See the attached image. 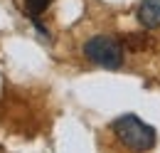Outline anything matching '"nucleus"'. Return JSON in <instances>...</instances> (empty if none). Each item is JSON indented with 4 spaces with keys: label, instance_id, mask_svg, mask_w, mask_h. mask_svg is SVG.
Instances as JSON below:
<instances>
[{
    "label": "nucleus",
    "instance_id": "2",
    "mask_svg": "<svg viewBox=\"0 0 160 153\" xmlns=\"http://www.w3.org/2000/svg\"><path fill=\"white\" fill-rule=\"evenodd\" d=\"M84 57L91 64L103 69H121L123 67V45L113 35H94L81 45Z\"/></svg>",
    "mask_w": 160,
    "mask_h": 153
},
{
    "label": "nucleus",
    "instance_id": "1",
    "mask_svg": "<svg viewBox=\"0 0 160 153\" xmlns=\"http://www.w3.org/2000/svg\"><path fill=\"white\" fill-rule=\"evenodd\" d=\"M111 131L118 138L121 146H126L128 151H133V153H148L155 146V141H158L155 129L136 114L118 116V119L111 124Z\"/></svg>",
    "mask_w": 160,
    "mask_h": 153
},
{
    "label": "nucleus",
    "instance_id": "3",
    "mask_svg": "<svg viewBox=\"0 0 160 153\" xmlns=\"http://www.w3.org/2000/svg\"><path fill=\"white\" fill-rule=\"evenodd\" d=\"M140 27L145 30H158L160 27V0H140L138 10H136Z\"/></svg>",
    "mask_w": 160,
    "mask_h": 153
},
{
    "label": "nucleus",
    "instance_id": "4",
    "mask_svg": "<svg viewBox=\"0 0 160 153\" xmlns=\"http://www.w3.org/2000/svg\"><path fill=\"white\" fill-rule=\"evenodd\" d=\"M123 50H131V52H143L153 45V40L148 37V32H131V35H123L121 37Z\"/></svg>",
    "mask_w": 160,
    "mask_h": 153
},
{
    "label": "nucleus",
    "instance_id": "5",
    "mask_svg": "<svg viewBox=\"0 0 160 153\" xmlns=\"http://www.w3.org/2000/svg\"><path fill=\"white\" fill-rule=\"evenodd\" d=\"M52 0H25V13L30 15V20H40V15L49 8Z\"/></svg>",
    "mask_w": 160,
    "mask_h": 153
}]
</instances>
